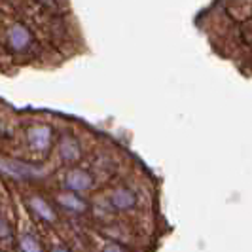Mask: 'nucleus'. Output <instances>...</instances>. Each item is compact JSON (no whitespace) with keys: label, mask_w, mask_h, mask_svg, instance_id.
I'll return each instance as SVG.
<instances>
[{"label":"nucleus","mask_w":252,"mask_h":252,"mask_svg":"<svg viewBox=\"0 0 252 252\" xmlns=\"http://www.w3.org/2000/svg\"><path fill=\"white\" fill-rule=\"evenodd\" d=\"M4 44H6V48L12 55H27V53L34 50V36L23 25L13 23L6 31Z\"/></svg>","instance_id":"nucleus-1"},{"label":"nucleus","mask_w":252,"mask_h":252,"mask_svg":"<svg viewBox=\"0 0 252 252\" xmlns=\"http://www.w3.org/2000/svg\"><path fill=\"white\" fill-rule=\"evenodd\" d=\"M2 175L6 178H15V180H31V178H40L42 171L34 165L15 161V159H4L2 161Z\"/></svg>","instance_id":"nucleus-2"},{"label":"nucleus","mask_w":252,"mask_h":252,"mask_svg":"<svg viewBox=\"0 0 252 252\" xmlns=\"http://www.w3.org/2000/svg\"><path fill=\"white\" fill-rule=\"evenodd\" d=\"M27 142L34 152H48L53 142V131L48 126H34L27 131Z\"/></svg>","instance_id":"nucleus-3"},{"label":"nucleus","mask_w":252,"mask_h":252,"mask_svg":"<svg viewBox=\"0 0 252 252\" xmlns=\"http://www.w3.org/2000/svg\"><path fill=\"white\" fill-rule=\"evenodd\" d=\"M64 186L70 191H86L93 186V177L84 169H70L64 175Z\"/></svg>","instance_id":"nucleus-4"},{"label":"nucleus","mask_w":252,"mask_h":252,"mask_svg":"<svg viewBox=\"0 0 252 252\" xmlns=\"http://www.w3.org/2000/svg\"><path fill=\"white\" fill-rule=\"evenodd\" d=\"M59 156L64 163H76L82 156V148L72 135H64L59 142Z\"/></svg>","instance_id":"nucleus-5"},{"label":"nucleus","mask_w":252,"mask_h":252,"mask_svg":"<svg viewBox=\"0 0 252 252\" xmlns=\"http://www.w3.org/2000/svg\"><path fill=\"white\" fill-rule=\"evenodd\" d=\"M27 203H29L31 211H32V213H34L38 218H42L44 222H50V224H51V222H55L57 215H55L53 207H51L50 203L46 201L44 197H40V195H31Z\"/></svg>","instance_id":"nucleus-6"},{"label":"nucleus","mask_w":252,"mask_h":252,"mask_svg":"<svg viewBox=\"0 0 252 252\" xmlns=\"http://www.w3.org/2000/svg\"><path fill=\"white\" fill-rule=\"evenodd\" d=\"M110 203H112V207L120 209V211H129L137 205V195H135L133 189L118 188L110 193Z\"/></svg>","instance_id":"nucleus-7"},{"label":"nucleus","mask_w":252,"mask_h":252,"mask_svg":"<svg viewBox=\"0 0 252 252\" xmlns=\"http://www.w3.org/2000/svg\"><path fill=\"white\" fill-rule=\"evenodd\" d=\"M57 203L63 207L64 211H70V213H76V215H80V213H84L88 209L86 201L80 195H76V191H70V189L59 193L57 195Z\"/></svg>","instance_id":"nucleus-8"},{"label":"nucleus","mask_w":252,"mask_h":252,"mask_svg":"<svg viewBox=\"0 0 252 252\" xmlns=\"http://www.w3.org/2000/svg\"><path fill=\"white\" fill-rule=\"evenodd\" d=\"M17 249H19V252H42V245L32 233H23Z\"/></svg>","instance_id":"nucleus-9"},{"label":"nucleus","mask_w":252,"mask_h":252,"mask_svg":"<svg viewBox=\"0 0 252 252\" xmlns=\"http://www.w3.org/2000/svg\"><path fill=\"white\" fill-rule=\"evenodd\" d=\"M10 239H12L10 222H8V218H6V216H2V241H4V243H8Z\"/></svg>","instance_id":"nucleus-10"},{"label":"nucleus","mask_w":252,"mask_h":252,"mask_svg":"<svg viewBox=\"0 0 252 252\" xmlns=\"http://www.w3.org/2000/svg\"><path fill=\"white\" fill-rule=\"evenodd\" d=\"M101 252H127L126 247H122L120 243H106L104 247H102Z\"/></svg>","instance_id":"nucleus-11"},{"label":"nucleus","mask_w":252,"mask_h":252,"mask_svg":"<svg viewBox=\"0 0 252 252\" xmlns=\"http://www.w3.org/2000/svg\"><path fill=\"white\" fill-rule=\"evenodd\" d=\"M36 2L44 8H55L57 6V0H36Z\"/></svg>","instance_id":"nucleus-12"},{"label":"nucleus","mask_w":252,"mask_h":252,"mask_svg":"<svg viewBox=\"0 0 252 252\" xmlns=\"http://www.w3.org/2000/svg\"><path fill=\"white\" fill-rule=\"evenodd\" d=\"M51 252H70L64 245H55L53 249H51Z\"/></svg>","instance_id":"nucleus-13"}]
</instances>
